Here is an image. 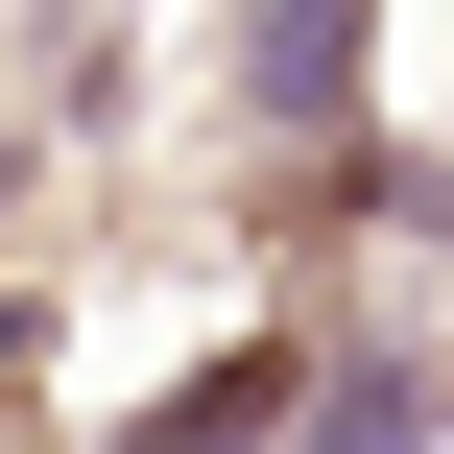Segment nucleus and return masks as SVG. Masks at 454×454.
Segmentation results:
<instances>
[{
	"label": "nucleus",
	"mask_w": 454,
	"mask_h": 454,
	"mask_svg": "<svg viewBox=\"0 0 454 454\" xmlns=\"http://www.w3.org/2000/svg\"><path fill=\"white\" fill-rule=\"evenodd\" d=\"M359 96V0H263V120H335Z\"/></svg>",
	"instance_id": "1"
}]
</instances>
